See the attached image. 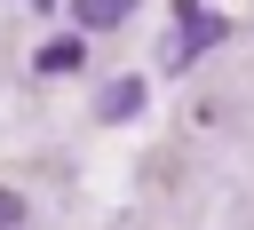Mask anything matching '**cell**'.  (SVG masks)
I'll use <instances>...</instances> for the list:
<instances>
[{
	"mask_svg": "<svg viewBox=\"0 0 254 230\" xmlns=\"http://www.w3.org/2000/svg\"><path fill=\"white\" fill-rule=\"evenodd\" d=\"M222 32H230V24H222L214 8H198V0H183V8H175V48H167V71H183V63H190L198 48H214Z\"/></svg>",
	"mask_w": 254,
	"mask_h": 230,
	"instance_id": "obj_1",
	"label": "cell"
},
{
	"mask_svg": "<svg viewBox=\"0 0 254 230\" xmlns=\"http://www.w3.org/2000/svg\"><path fill=\"white\" fill-rule=\"evenodd\" d=\"M32 71H40V79H71V71H87V40H79V32L48 40V48L32 56Z\"/></svg>",
	"mask_w": 254,
	"mask_h": 230,
	"instance_id": "obj_2",
	"label": "cell"
},
{
	"mask_svg": "<svg viewBox=\"0 0 254 230\" xmlns=\"http://www.w3.org/2000/svg\"><path fill=\"white\" fill-rule=\"evenodd\" d=\"M135 111H143V79H111L95 95V119H135Z\"/></svg>",
	"mask_w": 254,
	"mask_h": 230,
	"instance_id": "obj_3",
	"label": "cell"
},
{
	"mask_svg": "<svg viewBox=\"0 0 254 230\" xmlns=\"http://www.w3.org/2000/svg\"><path fill=\"white\" fill-rule=\"evenodd\" d=\"M127 8H135V0H71V16H79L87 32H111V24H127Z\"/></svg>",
	"mask_w": 254,
	"mask_h": 230,
	"instance_id": "obj_4",
	"label": "cell"
},
{
	"mask_svg": "<svg viewBox=\"0 0 254 230\" xmlns=\"http://www.w3.org/2000/svg\"><path fill=\"white\" fill-rule=\"evenodd\" d=\"M0 222H8V230L24 222V198H16V190H0Z\"/></svg>",
	"mask_w": 254,
	"mask_h": 230,
	"instance_id": "obj_5",
	"label": "cell"
}]
</instances>
